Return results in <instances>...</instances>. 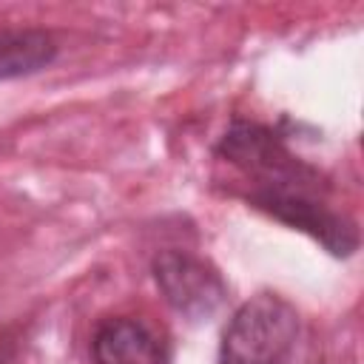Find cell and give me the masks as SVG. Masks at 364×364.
<instances>
[{"instance_id":"cell-1","label":"cell","mask_w":364,"mask_h":364,"mask_svg":"<svg viewBox=\"0 0 364 364\" xmlns=\"http://www.w3.org/2000/svg\"><path fill=\"white\" fill-rule=\"evenodd\" d=\"M216 156L239 173L247 205L313 236L333 256L355 253V222L330 205L324 173L296 156L270 125L233 119L216 145Z\"/></svg>"},{"instance_id":"cell-2","label":"cell","mask_w":364,"mask_h":364,"mask_svg":"<svg viewBox=\"0 0 364 364\" xmlns=\"http://www.w3.org/2000/svg\"><path fill=\"white\" fill-rule=\"evenodd\" d=\"M299 338V313L279 293H256L230 316L219 364H287Z\"/></svg>"},{"instance_id":"cell-3","label":"cell","mask_w":364,"mask_h":364,"mask_svg":"<svg viewBox=\"0 0 364 364\" xmlns=\"http://www.w3.org/2000/svg\"><path fill=\"white\" fill-rule=\"evenodd\" d=\"M151 273L162 299L188 321H208L228 299L219 270L188 250H159Z\"/></svg>"},{"instance_id":"cell-4","label":"cell","mask_w":364,"mask_h":364,"mask_svg":"<svg viewBox=\"0 0 364 364\" xmlns=\"http://www.w3.org/2000/svg\"><path fill=\"white\" fill-rule=\"evenodd\" d=\"M94 364H168L162 338L134 316H111L91 336Z\"/></svg>"},{"instance_id":"cell-5","label":"cell","mask_w":364,"mask_h":364,"mask_svg":"<svg viewBox=\"0 0 364 364\" xmlns=\"http://www.w3.org/2000/svg\"><path fill=\"white\" fill-rule=\"evenodd\" d=\"M57 57V40L43 28H0V80L43 71Z\"/></svg>"},{"instance_id":"cell-6","label":"cell","mask_w":364,"mask_h":364,"mask_svg":"<svg viewBox=\"0 0 364 364\" xmlns=\"http://www.w3.org/2000/svg\"><path fill=\"white\" fill-rule=\"evenodd\" d=\"M0 364H6V361H3V358H0Z\"/></svg>"}]
</instances>
